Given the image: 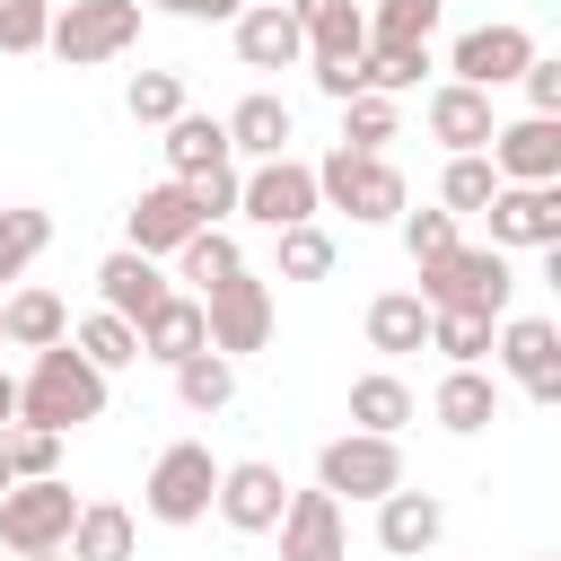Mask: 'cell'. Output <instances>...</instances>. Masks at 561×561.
<instances>
[{"mask_svg": "<svg viewBox=\"0 0 561 561\" xmlns=\"http://www.w3.org/2000/svg\"><path fill=\"white\" fill-rule=\"evenodd\" d=\"M105 412V368H88L79 351H70V333L61 342H44L35 351V377L18 386V421H35V430H79V421H96Z\"/></svg>", "mask_w": 561, "mask_h": 561, "instance_id": "cell-1", "label": "cell"}, {"mask_svg": "<svg viewBox=\"0 0 561 561\" xmlns=\"http://www.w3.org/2000/svg\"><path fill=\"white\" fill-rule=\"evenodd\" d=\"M508 289H517V272H508V254L500 245H447V254H430L421 263V307H473V316H508Z\"/></svg>", "mask_w": 561, "mask_h": 561, "instance_id": "cell-2", "label": "cell"}, {"mask_svg": "<svg viewBox=\"0 0 561 561\" xmlns=\"http://www.w3.org/2000/svg\"><path fill=\"white\" fill-rule=\"evenodd\" d=\"M131 44H140V0H70V9H53V26H44V53H61L70 70L114 61V53H131Z\"/></svg>", "mask_w": 561, "mask_h": 561, "instance_id": "cell-3", "label": "cell"}, {"mask_svg": "<svg viewBox=\"0 0 561 561\" xmlns=\"http://www.w3.org/2000/svg\"><path fill=\"white\" fill-rule=\"evenodd\" d=\"M210 500H219V465H210L202 438H175V447L149 465V482H140V508H149L158 526H193V517H210Z\"/></svg>", "mask_w": 561, "mask_h": 561, "instance_id": "cell-4", "label": "cell"}, {"mask_svg": "<svg viewBox=\"0 0 561 561\" xmlns=\"http://www.w3.org/2000/svg\"><path fill=\"white\" fill-rule=\"evenodd\" d=\"M70 517H79V500H70L61 473H35V482H9V491H0V543H9V552H53V543H70Z\"/></svg>", "mask_w": 561, "mask_h": 561, "instance_id": "cell-5", "label": "cell"}, {"mask_svg": "<svg viewBox=\"0 0 561 561\" xmlns=\"http://www.w3.org/2000/svg\"><path fill=\"white\" fill-rule=\"evenodd\" d=\"M316 482H324L333 500H386V491L403 482V447L377 438V430H342V438L316 456Z\"/></svg>", "mask_w": 561, "mask_h": 561, "instance_id": "cell-6", "label": "cell"}, {"mask_svg": "<svg viewBox=\"0 0 561 561\" xmlns=\"http://www.w3.org/2000/svg\"><path fill=\"white\" fill-rule=\"evenodd\" d=\"M316 202H333V210H351V219H394V210H403V175H394L386 158H368V149H333V158L316 167Z\"/></svg>", "mask_w": 561, "mask_h": 561, "instance_id": "cell-7", "label": "cell"}, {"mask_svg": "<svg viewBox=\"0 0 561 561\" xmlns=\"http://www.w3.org/2000/svg\"><path fill=\"white\" fill-rule=\"evenodd\" d=\"M237 210H245L254 228H298V219H316V167H298L289 149L263 158L254 175H237Z\"/></svg>", "mask_w": 561, "mask_h": 561, "instance_id": "cell-8", "label": "cell"}, {"mask_svg": "<svg viewBox=\"0 0 561 561\" xmlns=\"http://www.w3.org/2000/svg\"><path fill=\"white\" fill-rule=\"evenodd\" d=\"M202 324H210V351H263L272 342V289L254 272H228L219 289H202Z\"/></svg>", "mask_w": 561, "mask_h": 561, "instance_id": "cell-9", "label": "cell"}, {"mask_svg": "<svg viewBox=\"0 0 561 561\" xmlns=\"http://www.w3.org/2000/svg\"><path fill=\"white\" fill-rule=\"evenodd\" d=\"M482 158L500 167V184H561V114H517L482 140Z\"/></svg>", "mask_w": 561, "mask_h": 561, "instance_id": "cell-10", "label": "cell"}, {"mask_svg": "<svg viewBox=\"0 0 561 561\" xmlns=\"http://www.w3.org/2000/svg\"><path fill=\"white\" fill-rule=\"evenodd\" d=\"M482 219H491V245L508 254V245H561V184H500L491 202H482Z\"/></svg>", "mask_w": 561, "mask_h": 561, "instance_id": "cell-11", "label": "cell"}, {"mask_svg": "<svg viewBox=\"0 0 561 561\" xmlns=\"http://www.w3.org/2000/svg\"><path fill=\"white\" fill-rule=\"evenodd\" d=\"M500 359L535 403H561V324L552 316H508L500 324Z\"/></svg>", "mask_w": 561, "mask_h": 561, "instance_id": "cell-12", "label": "cell"}, {"mask_svg": "<svg viewBox=\"0 0 561 561\" xmlns=\"http://www.w3.org/2000/svg\"><path fill=\"white\" fill-rule=\"evenodd\" d=\"M237 535H272V517L289 508V482H280V465H263V456H245V465H219V500H210Z\"/></svg>", "mask_w": 561, "mask_h": 561, "instance_id": "cell-13", "label": "cell"}, {"mask_svg": "<svg viewBox=\"0 0 561 561\" xmlns=\"http://www.w3.org/2000/svg\"><path fill=\"white\" fill-rule=\"evenodd\" d=\"M272 535H280V561H342V500L316 482V491H289V508L272 517Z\"/></svg>", "mask_w": 561, "mask_h": 561, "instance_id": "cell-14", "label": "cell"}, {"mask_svg": "<svg viewBox=\"0 0 561 561\" xmlns=\"http://www.w3.org/2000/svg\"><path fill=\"white\" fill-rule=\"evenodd\" d=\"M526 61H535V35L500 18V26H473V35H456V61H447V70H456L465 88H508Z\"/></svg>", "mask_w": 561, "mask_h": 561, "instance_id": "cell-15", "label": "cell"}, {"mask_svg": "<svg viewBox=\"0 0 561 561\" xmlns=\"http://www.w3.org/2000/svg\"><path fill=\"white\" fill-rule=\"evenodd\" d=\"M123 228H131V254H175V245L202 228V210H193V193L167 175V184H149V193L123 210Z\"/></svg>", "mask_w": 561, "mask_h": 561, "instance_id": "cell-16", "label": "cell"}, {"mask_svg": "<svg viewBox=\"0 0 561 561\" xmlns=\"http://www.w3.org/2000/svg\"><path fill=\"white\" fill-rule=\"evenodd\" d=\"M237 61H245V70H289V61H307V26L289 18V0L237 9Z\"/></svg>", "mask_w": 561, "mask_h": 561, "instance_id": "cell-17", "label": "cell"}, {"mask_svg": "<svg viewBox=\"0 0 561 561\" xmlns=\"http://www.w3.org/2000/svg\"><path fill=\"white\" fill-rule=\"evenodd\" d=\"M438 535H447V500H430V491H403V482H394V491L377 500V543H386L394 561L430 552Z\"/></svg>", "mask_w": 561, "mask_h": 561, "instance_id": "cell-18", "label": "cell"}, {"mask_svg": "<svg viewBox=\"0 0 561 561\" xmlns=\"http://www.w3.org/2000/svg\"><path fill=\"white\" fill-rule=\"evenodd\" d=\"M430 140H447V149H482L500 123H491V88H465V79H447V88H430Z\"/></svg>", "mask_w": 561, "mask_h": 561, "instance_id": "cell-19", "label": "cell"}, {"mask_svg": "<svg viewBox=\"0 0 561 561\" xmlns=\"http://www.w3.org/2000/svg\"><path fill=\"white\" fill-rule=\"evenodd\" d=\"M96 298H105V307H114V316L140 333V316L167 298V280H158V254H131V245H123V254H105V263H96Z\"/></svg>", "mask_w": 561, "mask_h": 561, "instance_id": "cell-20", "label": "cell"}, {"mask_svg": "<svg viewBox=\"0 0 561 561\" xmlns=\"http://www.w3.org/2000/svg\"><path fill=\"white\" fill-rule=\"evenodd\" d=\"M140 351L149 359H193V351H210V324H202V298H184V289H167L149 316H140Z\"/></svg>", "mask_w": 561, "mask_h": 561, "instance_id": "cell-21", "label": "cell"}, {"mask_svg": "<svg viewBox=\"0 0 561 561\" xmlns=\"http://www.w3.org/2000/svg\"><path fill=\"white\" fill-rule=\"evenodd\" d=\"M289 18L307 26V61H324V53H368V9H359V0H289Z\"/></svg>", "mask_w": 561, "mask_h": 561, "instance_id": "cell-22", "label": "cell"}, {"mask_svg": "<svg viewBox=\"0 0 561 561\" xmlns=\"http://www.w3.org/2000/svg\"><path fill=\"white\" fill-rule=\"evenodd\" d=\"M430 412H438V430L473 438V430H491V421H500V394H491V377H482V368H447V377H438V394H430Z\"/></svg>", "mask_w": 561, "mask_h": 561, "instance_id": "cell-23", "label": "cell"}, {"mask_svg": "<svg viewBox=\"0 0 561 561\" xmlns=\"http://www.w3.org/2000/svg\"><path fill=\"white\" fill-rule=\"evenodd\" d=\"M237 149H228V123L219 114H175L167 123V167H175V184L184 175H210V167H228Z\"/></svg>", "mask_w": 561, "mask_h": 561, "instance_id": "cell-24", "label": "cell"}, {"mask_svg": "<svg viewBox=\"0 0 561 561\" xmlns=\"http://www.w3.org/2000/svg\"><path fill=\"white\" fill-rule=\"evenodd\" d=\"M61 552H70V561H131V508H114V500H79Z\"/></svg>", "mask_w": 561, "mask_h": 561, "instance_id": "cell-25", "label": "cell"}, {"mask_svg": "<svg viewBox=\"0 0 561 561\" xmlns=\"http://www.w3.org/2000/svg\"><path fill=\"white\" fill-rule=\"evenodd\" d=\"M61 333H70V307H61L53 289H18V298H0V342L44 351V342H61Z\"/></svg>", "mask_w": 561, "mask_h": 561, "instance_id": "cell-26", "label": "cell"}, {"mask_svg": "<svg viewBox=\"0 0 561 561\" xmlns=\"http://www.w3.org/2000/svg\"><path fill=\"white\" fill-rule=\"evenodd\" d=\"M421 342H430V307L412 289L368 298V351H421Z\"/></svg>", "mask_w": 561, "mask_h": 561, "instance_id": "cell-27", "label": "cell"}, {"mask_svg": "<svg viewBox=\"0 0 561 561\" xmlns=\"http://www.w3.org/2000/svg\"><path fill=\"white\" fill-rule=\"evenodd\" d=\"M175 394H184V412H228V403H237V359H228V351L175 359Z\"/></svg>", "mask_w": 561, "mask_h": 561, "instance_id": "cell-28", "label": "cell"}, {"mask_svg": "<svg viewBox=\"0 0 561 561\" xmlns=\"http://www.w3.org/2000/svg\"><path fill=\"white\" fill-rule=\"evenodd\" d=\"M228 149H245V158H280V149H289V105H280V96H245V105L228 114Z\"/></svg>", "mask_w": 561, "mask_h": 561, "instance_id": "cell-29", "label": "cell"}, {"mask_svg": "<svg viewBox=\"0 0 561 561\" xmlns=\"http://www.w3.org/2000/svg\"><path fill=\"white\" fill-rule=\"evenodd\" d=\"M491 324H500V316H473V307H430V351H447V368H482Z\"/></svg>", "mask_w": 561, "mask_h": 561, "instance_id": "cell-30", "label": "cell"}, {"mask_svg": "<svg viewBox=\"0 0 561 561\" xmlns=\"http://www.w3.org/2000/svg\"><path fill=\"white\" fill-rule=\"evenodd\" d=\"M70 351H79L88 368H131V359H140V333H131L114 307H96V316L70 324Z\"/></svg>", "mask_w": 561, "mask_h": 561, "instance_id": "cell-31", "label": "cell"}, {"mask_svg": "<svg viewBox=\"0 0 561 561\" xmlns=\"http://www.w3.org/2000/svg\"><path fill=\"white\" fill-rule=\"evenodd\" d=\"M403 421H412V386H403V377H386V368H377V377H359V386H351V430L394 438Z\"/></svg>", "mask_w": 561, "mask_h": 561, "instance_id": "cell-32", "label": "cell"}, {"mask_svg": "<svg viewBox=\"0 0 561 561\" xmlns=\"http://www.w3.org/2000/svg\"><path fill=\"white\" fill-rule=\"evenodd\" d=\"M421 70H430V44H368L359 53L368 96H403V88H421Z\"/></svg>", "mask_w": 561, "mask_h": 561, "instance_id": "cell-33", "label": "cell"}, {"mask_svg": "<svg viewBox=\"0 0 561 561\" xmlns=\"http://www.w3.org/2000/svg\"><path fill=\"white\" fill-rule=\"evenodd\" d=\"M175 263H184V280H193V289H219L228 272H245V254H237V237H228V228H193V237L175 245Z\"/></svg>", "mask_w": 561, "mask_h": 561, "instance_id": "cell-34", "label": "cell"}, {"mask_svg": "<svg viewBox=\"0 0 561 561\" xmlns=\"http://www.w3.org/2000/svg\"><path fill=\"white\" fill-rule=\"evenodd\" d=\"M44 245H53V219L26 210V202H0V280H18Z\"/></svg>", "mask_w": 561, "mask_h": 561, "instance_id": "cell-35", "label": "cell"}, {"mask_svg": "<svg viewBox=\"0 0 561 561\" xmlns=\"http://www.w3.org/2000/svg\"><path fill=\"white\" fill-rule=\"evenodd\" d=\"M0 465H9V482H35V473H61V430H35V421H18V430H0Z\"/></svg>", "mask_w": 561, "mask_h": 561, "instance_id": "cell-36", "label": "cell"}, {"mask_svg": "<svg viewBox=\"0 0 561 561\" xmlns=\"http://www.w3.org/2000/svg\"><path fill=\"white\" fill-rule=\"evenodd\" d=\"M386 140H394V96H342V149H368V158H386Z\"/></svg>", "mask_w": 561, "mask_h": 561, "instance_id": "cell-37", "label": "cell"}, {"mask_svg": "<svg viewBox=\"0 0 561 561\" xmlns=\"http://www.w3.org/2000/svg\"><path fill=\"white\" fill-rule=\"evenodd\" d=\"M491 193H500V167H491L482 149H456V158H447V184H438V202L465 219V210H482Z\"/></svg>", "mask_w": 561, "mask_h": 561, "instance_id": "cell-38", "label": "cell"}, {"mask_svg": "<svg viewBox=\"0 0 561 561\" xmlns=\"http://www.w3.org/2000/svg\"><path fill=\"white\" fill-rule=\"evenodd\" d=\"M272 237H280V280H324V272H333V237H324L316 219L272 228Z\"/></svg>", "mask_w": 561, "mask_h": 561, "instance_id": "cell-39", "label": "cell"}, {"mask_svg": "<svg viewBox=\"0 0 561 561\" xmlns=\"http://www.w3.org/2000/svg\"><path fill=\"white\" fill-rule=\"evenodd\" d=\"M438 9H447V0H377V18H368V44H430Z\"/></svg>", "mask_w": 561, "mask_h": 561, "instance_id": "cell-40", "label": "cell"}, {"mask_svg": "<svg viewBox=\"0 0 561 561\" xmlns=\"http://www.w3.org/2000/svg\"><path fill=\"white\" fill-rule=\"evenodd\" d=\"M123 105H131V123H175V114H184V79H175V70H140V79L123 88Z\"/></svg>", "mask_w": 561, "mask_h": 561, "instance_id": "cell-41", "label": "cell"}, {"mask_svg": "<svg viewBox=\"0 0 561 561\" xmlns=\"http://www.w3.org/2000/svg\"><path fill=\"white\" fill-rule=\"evenodd\" d=\"M53 0H0V53H44Z\"/></svg>", "mask_w": 561, "mask_h": 561, "instance_id": "cell-42", "label": "cell"}, {"mask_svg": "<svg viewBox=\"0 0 561 561\" xmlns=\"http://www.w3.org/2000/svg\"><path fill=\"white\" fill-rule=\"evenodd\" d=\"M394 219H403L412 263H430V254H447V245H456V210H394Z\"/></svg>", "mask_w": 561, "mask_h": 561, "instance_id": "cell-43", "label": "cell"}, {"mask_svg": "<svg viewBox=\"0 0 561 561\" xmlns=\"http://www.w3.org/2000/svg\"><path fill=\"white\" fill-rule=\"evenodd\" d=\"M184 193H193V210H202V228H219V219L237 210V167H210V175H184Z\"/></svg>", "mask_w": 561, "mask_h": 561, "instance_id": "cell-44", "label": "cell"}, {"mask_svg": "<svg viewBox=\"0 0 561 561\" xmlns=\"http://www.w3.org/2000/svg\"><path fill=\"white\" fill-rule=\"evenodd\" d=\"M316 88H324L333 105H342V96H359V88H368V79H359V53H324V61H316Z\"/></svg>", "mask_w": 561, "mask_h": 561, "instance_id": "cell-45", "label": "cell"}, {"mask_svg": "<svg viewBox=\"0 0 561 561\" xmlns=\"http://www.w3.org/2000/svg\"><path fill=\"white\" fill-rule=\"evenodd\" d=\"M517 79H526V105H535V114H561V61H543V53H535Z\"/></svg>", "mask_w": 561, "mask_h": 561, "instance_id": "cell-46", "label": "cell"}, {"mask_svg": "<svg viewBox=\"0 0 561 561\" xmlns=\"http://www.w3.org/2000/svg\"><path fill=\"white\" fill-rule=\"evenodd\" d=\"M158 9H167V18H237L245 0H158Z\"/></svg>", "mask_w": 561, "mask_h": 561, "instance_id": "cell-47", "label": "cell"}, {"mask_svg": "<svg viewBox=\"0 0 561 561\" xmlns=\"http://www.w3.org/2000/svg\"><path fill=\"white\" fill-rule=\"evenodd\" d=\"M9 421H18V377L0 368V430H9Z\"/></svg>", "mask_w": 561, "mask_h": 561, "instance_id": "cell-48", "label": "cell"}, {"mask_svg": "<svg viewBox=\"0 0 561 561\" xmlns=\"http://www.w3.org/2000/svg\"><path fill=\"white\" fill-rule=\"evenodd\" d=\"M18 561H70V552H61V543H53V552H18Z\"/></svg>", "mask_w": 561, "mask_h": 561, "instance_id": "cell-49", "label": "cell"}, {"mask_svg": "<svg viewBox=\"0 0 561 561\" xmlns=\"http://www.w3.org/2000/svg\"><path fill=\"white\" fill-rule=\"evenodd\" d=\"M0 491H9V465H0Z\"/></svg>", "mask_w": 561, "mask_h": 561, "instance_id": "cell-50", "label": "cell"}]
</instances>
